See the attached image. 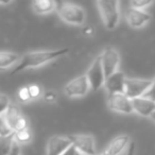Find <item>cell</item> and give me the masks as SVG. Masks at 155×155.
Here are the masks:
<instances>
[{
  "label": "cell",
  "mask_w": 155,
  "mask_h": 155,
  "mask_svg": "<svg viewBox=\"0 0 155 155\" xmlns=\"http://www.w3.org/2000/svg\"><path fill=\"white\" fill-rule=\"evenodd\" d=\"M153 1L151 0H133L131 1V8L136 10H143L144 8L152 5Z\"/></svg>",
  "instance_id": "23"
},
{
  "label": "cell",
  "mask_w": 155,
  "mask_h": 155,
  "mask_svg": "<svg viewBox=\"0 0 155 155\" xmlns=\"http://www.w3.org/2000/svg\"><path fill=\"white\" fill-rule=\"evenodd\" d=\"M17 97H18V99H19L21 102H29V101H31V97H30V94H29L28 86L20 87L19 91H18V93H17Z\"/></svg>",
  "instance_id": "24"
},
{
  "label": "cell",
  "mask_w": 155,
  "mask_h": 155,
  "mask_svg": "<svg viewBox=\"0 0 155 155\" xmlns=\"http://www.w3.org/2000/svg\"><path fill=\"white\" fill-rule=\"evenodd\" d=\"M10 2H0V5H9Z\"/></svg>",
  "instance_id": "32"
},
{
  "label": "cell",
  "mask_w": 155,
  "mask_h": 155,
  "mask_svg": "<svg viewBox=\"0 0 155 155\" xmlns=\"http://www.w3.org/2000/svg\"><path fill=\"white\" fill-rule=\"evenodd\" d=\"M14 134L8 137L0 136V155H10L14 148Z\"/></svg>",
  "instance_id": "18"
},
{
  "label": "cell",
  "mask_w": 155,
  "mask_h": 155,
  "mask_svg": "<svg viewBox=\"0 0 155 155\" xmlns=\"http://www.w3.org/2000/svg\"><path fill=\"white\" fill-rule=\"evenodd\" d=\"M85 33H87V34H93V29H91V28L86 29V30H85Z\"/></svg>",
  "instance_id": "30"
},
{
  "label": "cell",
  "mask_w": 155,
  "mask_h": 155,
  "mask_svg": "<svg viewBox=\"0 0 155 155\" xmlns=\"http://www.w3.org/2000/svg\"><path fill=\"white\" fill-rule=\"evenodd\" d=\"M33 138L32 132L30 129L21 130V131H18L14 133V142L16 144H27L29 142H31Z\"/></svg>",
  "instance_id": "19"
},
{
  "label": "cell",
  "mask_w": 155,
  "mask_h": 155,
  "mask_svg": "<svg viewBox=\"0 0 155 155\" xmlns=\"http://www.w3.org/2000/svg\"><path fill=\"white\" fill-rule=\"evenodd\" d=\"M28 89H29V94H30L31 100H36V99H38V98L43 97L44 91L38 84H29Z\"/></svg>",
  "instance_id": "21"
},
{
  "label": "cell",
  "mask_w": 155,
  "mask_h": 155,
  "mask_svg": "<svg viewBox=\"0 0 155 155\" xmlns=\"http://www.w3.org/2000/svg\"><path fill=\"white\" fill-rule=\"evenodd\" d=\"M11 101L5 94H0V116H3L7 110L9 108Z\"/></svg>",
  "instance_id": "22"
},
{
  "label": "cell",
  "mask_w": 155,
  "mask_h": 155,
  "mask_svg": "<svg viewBox=\"0 0 155 155\" xmlns=\"http://www.w3.org/2000/svg\"><path fill=\"white\" fill-rule=\"evenodd\" d=\"M32 9L36 14L45 15L58 9V2L52 0H36L32 2Z\"/></svg>",
  "instance_id": "15"
},
{
  "label": "cell",
  "mask_w": 155,
  "mask_h": 155,
  "mask_svg": "<svg viewBox=\"0 0 155 155\" xmlns=\"http://www.w3.org/2000/svg\"><path fill=\"white\" fill-rule=\"evenodd\" d=\"M107 105L112 110L121 114L129 115L134 112L132 106V100L129 99L124 94L110 95L107 99Z\"/></svg>",
  "instance_id": "10"
},
{
  "label": "cell",
  "mask_w": 155,
  "mask_h": 155,
  "mask_svg": "<svg viewBox=\"0 0 155 155\" xmlns=\"http://www.w3.org/2000/svg\"><path fill=\"white\" fill-rule=\"evenodd\" d=\"M78 155H81V154H79V153H78Z\"/></svg>",
  "instance_id": "34"
},
{
  "label": "cell",
  "mask_w": 155,
  "mask_h": 155,
  "mask_svg": "<svg viewBox=\"0 0 155 155\" xmlns=\"http://www.w3.org/2000/svg\"><path fill=\"white\" fill-rule=\"evenodd\" d=\"M100 56H101L102 67H103L106 78L118 71V67L119 64H120V55H119V52L115 48H104L102 53L100 54Z\"/></svg>",
  "instance_id": "8"
},
{
  "label": "cell",
  "mask_w": 155,
  "mask_h": 155,
  "mask_svg": "<svg viewBox=\"0 0 155 155\" xmlns=\"http://www.w3.org/2000/svg\"><path fill=\"white\" fill-rule=\"evenodd\" d=\"M22 116H24V115H22L20 108L13 103L10 104L9 108H8L7 112H5V115H3L5 119L7 120L8 124L10 125V127H11L13 132H15L16 125H17L18 121H19V119L21 118Z\"/></svg>",
  "instance_id": "16"
},
{
  "label": "cell",
  "mask_w": 155,
  "mask_h": 155,
  "mask_svg": "<svg viewBox=\"0 0 155 155\" xmlns=\"http://www.w3.org/2000/svg\"><path fill=\"white\" fill-rule=\"evenodd\" d=\"M62 155H78V152L73 147H70L67 151H65Z\"/></svg>",
  "instance_id": "28"
},
{
  "label": "cell",
  "mask_w": 155,
  "mask_h": 155,
  "mask_svg": "<svg viewBox=\"0 0 155 155\" xmlns=\"http://www.w3.org/2000/svg\"><path fill=\"white\" fill-rule=\"evenodd\" d=\"M14 132L8 124L7 120L3 116H0V136L1 137H8V136L13 135Z\"/></svg>",
  "instance_id": "20"
},
{
  "label": "cell",
  "mask_w": 155,
  "mask_h": 155,
  "mask_svg": "<svg viewBox=\"0 0 155 155\" xmlns=\"http://www.w3.org/2000/svg\"><path fill=\"white\" fill-rule=\"evenodd\" d=\"M153 79H133L127 78L125 79L124 95L129 99L133 100L136 98L143 97L147 91L152 86Z\"/></svg>",
  "instance_id": "4"
},
{
  "label": "cell",
  "mask_w": 155,
  "mask_h": 155,
  "mask_svg": "<svg viewBox=\"0 0 155 155\" xmlns=\"http://www.w3.org/2000/svg\"><path fill=\"white\" fill-rule=\"evenodd\" d=\"M91 91V84L86 74L79 75L68 82L64 87V94L68 98H82Z\"/></svg>",
  "instance_id": "5"
},
{
  "label": "cell",
  "mask_w": 155,
  "mask_h": 155,
  "mask_svg": "<svg viewBox=\"0 0 155 155\" xmlns=\"http://www.w3.org/2000/svg\"><path fill=\"white\" fill-rule=\"evenodd\" d=\"M69 51L68 48H63L58 50H37V51H31L25 53L21 56L17 66L12 71V74H15L25 69L30 68H38L61 56L67 54Z\"/></svg>",
  "instance_id": "1"
},
{
  "label": "cell",
  "mask_w": 155,
  "mask_h": 155,
  "mask_svg": "<svg viewBox=\"0 0 155 155\" xmlns=\"http://www.w3.org/2000/svg\"><path fill=\"white\" fill-rule=\"evenodd\" d=\"M127 155H135V142L134 141H131V143H130Z\"/></svg>",
  "instance_id": "27"
},
{
  "label": "cell",
  "mask_w": 155,
  "mask_h": 155,
  "mask_svg": "<svg viewBox=\"0 0 155 155\" xmlns=\"http://www.w3.org/2000/svg\"><path fill=\"white\" fill-rule=\"evenodd\" d=\"M132 106L134 112L142 117H151L155 110V102L146 97L133 99Z\"/></svg>",
  "instance_id": "13"
},
{
  "label": "cell",
  "mask_w": 155,
  "mask_h": 155,
  "mask_svg": "<svg viewBox=\"0 0 155 155\" xmlns=\"http://www.w3.org/2000/svg\"><path fill=\"white\" fill-rule=\"evenodd\" d=\"M125 19L130 27L134 29H138L143 27L148 21H150L151 15L143 10H136L130 8L125 13Z\"/></svg>",
  "instance_id": "12"
},
{
  "label": "cell",
  "mask_w": 155,
  "mask_h": 155,
  "mask_svg": "<svg viewBox=\"0 0 155 155\" xmlns=\"http://www.w3.org/2000/svg\"><path fill=\"white\" fill-rule=\"evenodd\" d=\"M21 56L12 51H0V69H5L19 62Z\"/></svg>",
  "instance_id": "17"
},
{
  "label": "cell",
  "mask_w": 155,
  "mask_h": 155,
  "mask_svg": "<svg viewBox=\"0 0 155 155\" xmlns=\"http://www.w3.org/2000/svg\"><path fill=\"white\" fill-rule=\"evenodd\" d=\"M143 97L148 98V99H150V100H152V101L155 102V78L153 79L152 86L150 87V89H149V91H147L146 95H144Z\"/></svg>",
  "instance_id": "26"
},
{
  "label": "cell",
  "mask_w": 155,
  "mask_h": 155,
  "mask_svg": "<svg viewBox=\"0 0 155 155\" xmlns=\"http://www.w3.org/2000/svg\"><path fill=\"white\" fill-rule=\"evenodd\" d=\"M86 77L88 79V82L91 84V89L93 91H97L104 86L105 82V73H104L103 67H102L101 56L98 55L93 61L91 65L89 66L88 70L86 72Z\"/></svg>",
  "instance_id": "6"
},
{
  "label": "cell",
  "mask_w": 155,
  "mask_h": 155,
  "mask_svg": "<svg viewBox=\"0 0 155 155\" xmlns=\"http://www.w3.org/2000/svg\"><path fill=\"white\" fill-rule=\"evenodd\" d=\"M99 10L100 16L107 30H114L117 27L120 18L119 2L112 0H99L96 2Z\"/></svg>",
  "instance_id": "2"
},
{
  "label": "cell",
  "mask_w": 155,
  "mask_h": 155,
  "mask_svg": "<svg viewBox=\"0 0 155 155\" xmlns=\"http://www.w3.org/2000/svg\"><path fill=\"white\" fill-rule=\"evenodd\" d=\"M58 13L61 19L64 20L66 24L72 26H82L85 22L86 13L81 5L69 2L58 3Z\"/></svg>",
  "instance_id": "3"
},
{
  "label": "cell",
  "mask_w": 155,
  "mask_h": 155,
  "mask_svg": "<svg viewBox=\"0 0 155 155\" xmlns=\"http://www.w3.org/2000/svg\"><path fill=\"white\" fill-rule=\"evenodd\" d=\"M151 118H152L153 120L155 121V110H154V113H153V115H152V116H151Z\"/></svg>",
  "instance_id": "31"
},
{
  "label": "cell",
  "mask_w": 155,
  "mask_h": 155,
  "mask_svg": "<svg viewBox=\"0 0 155 155\" xmlns=\"http://www.w3.org/2000/svg\"><path fill=\"white\" fill-rule=\"evenodd\" d=\"M125 79L127 78H125L124 73L118 70L114 74L106 78L105 82H104V87H105V89L110 95L124 94Z\"/></svg>",
  "instance_id": "11"
},
{
  "label": "cell",
  "mask_w": 155,
  "mask_h": 155,
  "mask_svg": "<svg viewBox=\"0 0 155 155\" xmlns=\"http://www.w3.org/2000/svg\"><path fill=\"white\" fill-rule=\"evenodd\" d=\"M10 155H20V149H19V146H18V144H16V143L14 144V148Z\"/></svg>",
  "instance_id": "29"
},
{
  "label": "cell",
  "mask_w": 155,
  "mask_h": 155,
  "mask_svg": "<svg viewBox=\"0 0 155 155\" xmlns=\"http://www.w3.org/2000/svg\"><path fill=\"white\" fill-rule=\"evenodd\" d=\"M98 155H103V154H98Z\"/></svg>",
  "instance_id": "33"
},
{
  "label": "cell",
  "mask_w": 155,
  "mask_h": 155,
  "mask_svg": "<svg viewBox=\"0 0 155 155\" xmlns=\"http://www.w3.org/2000/svg\"><path fill=\"white\" fill-rule=\"evenodd\" d=\"M131 143V139H130L129 135H118L110 142L106 149L103 151L102 154L103 155H119L127 146Z\"/></svg>",
  "instance_id": "14"
},
{
  "label": "cell",
  "mask_w": 155,
  "mask_h": 155,
  "mask_svg": "<svg viewBox=\"0 0 155 155\" xmlns=\"http://www.w3.org/2000/svg\"><path fill=\"white\" fill-rule=\"evenodd\" d=\"M70 147H72V141H71L70 136H51L47 142L46 155H62Z\"/></svg>",
  "instance_id": "9"
},
{
  "label": "cell",
  "mask_w": 155,
  "mask_h": 155,
  "mask_svg": "<svg viewBox=\"0 0 155 155\" xmlns=\"http://www.w3.org/2000/svg\"><path fill=\"white\" fill-rule=\"evenodd\" d=\"M72 147L81 155H98L95 137L89 134H78L70 136Z\"/></svg>",
  "instance_id": "7"
},
{
  "label": "cell",
  "mask_w": 155,
  "mask_h": 155,
  "mask_svg": "<svg viewBox=\"0 0 155 155\" xmlns=\"http://www.w3.org/2000/svg\"><path fill=\"white\" fill-rule=\"evenodd\" d=\"M43 99L46 102H49V103H53L58 100V95H56L55 91H46L43 93Z\"/></svg>",
  "instance_id": "25"
}]
</instances>
